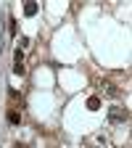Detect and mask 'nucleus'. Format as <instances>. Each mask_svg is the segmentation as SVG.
I'll list each match as a JSON object with an SVG mask.
<instances>
[{
	"instance_id": "obj_1",
	"label": "nucleus",
	"mask_w": 132,
	"mask_h": 148,
	"mask_svg": "<svg viewBox=\"0 0 132 148\" xmlns=\"http://www.w3.org/2000/svg\"><path fill=\"white\" fill-rule=\"evenodd\" d=\"M108 116H111V119H114V122H127V116H129V114H127V111H124V108H114V111H111V114H108Z\"/></svg>"
},
{
	"instance_id": "obj_2",
	"label": "nucleus",
	"mask_w": 132,
	"mask_h": 148,
	"mask_svg": "<svg viewBox=\"0 0 132 148\" xmlns=\"http://www.w3.org/2000/svg\"><path fill=\"white\" fill-rule=\"evenodd\" d=\"M24 13H27V16H34V13H37V5H34V3H27V5H24Z\"/></svg>"
},
{
	"instance_id": "obj_3",
	"label": "nucleus",
	"mask_w": 132,
	"mask_h": 148,
	"mask_svg": "<svg viewBox=\"0 0 132 148\" xmlns=\"http://www.w3.org/2000/svg\"><path fill=\"white\" fill-rule=\"evenodd\" d=\"M8 122H11V124H18V114H16V111H11V114H8Z\"/></svg>"
},
{
	"instance_id": "obj_4",
	"label": "nucleus",
	"mask_w": 132,
	"mask_h": 148,
	"mask_svg": "<svg viewBox=\"0 0 132 148\" xmlns=\"http://www.w3.org/2000/svg\"><path fill=\"white\" fill-rule=\"evenodd\" d=\"M87 106H90V108H98V106H101V101H98V98H90V101H87Z\"/></svg>"
},
{
	"instance_id": "obj_5",
	"label": "nucleus",
	"mask_w": 132,
	"mask_h": 148,
	"mask_svg": "<svg viewBox=\"0 0 132 148\" xmlns=\"http://www.w3.org/2000/svg\"><path fill=\"white\" fill-rule=\"evenodd\" d=\"M16 148H18V145H16Z\"/></svg>"
}]
</instances>
